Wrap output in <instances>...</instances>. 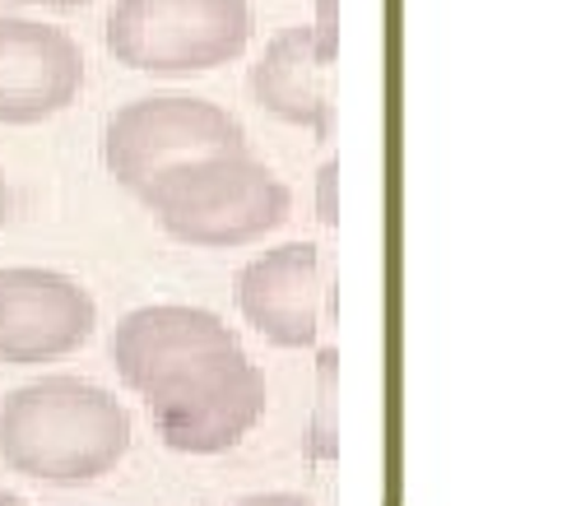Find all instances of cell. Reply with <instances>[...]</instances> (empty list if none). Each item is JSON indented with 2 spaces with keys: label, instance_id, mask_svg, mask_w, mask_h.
I'll list each match as a JSON object with an SVG mask.
<instances>
[{
  "label": "cell",
  "instance_id": "obj_1",
  "mask_svg": "<svg viewBox=\"0 0 562 506\" xmlns=\"http://www.w3.org/2000/svg\"><path fill=\"white\" fill-rule=\"evenodd\" d=\"M131 414L103 386L43 376L0 400V460L37 483H89L131 451Z\"/></svg>",
  "mask_w": 562,
  "mask_h": 506
},
{
  "label": "cell",
  "instance_id": "obj_2",
  "mask_svg": "<svg viewBox=\"0 0 562 506\" xmlns=\"http://www.w3.org/2000/svg\"><path fill=\"white\" fill-rule=\"evenodd\" d=\"M139 205L154 210L158 228L172 241L247 247V241L284 228L293 195L260 158H251V149H224L168 168L139 195Z\"/></svg>",
  "mask_w": 562,
  "mask_h": 506
},
{
  "label": "cell",
  "instance_id": "obj_3",
  "mask_svg": "<svg viewBox=\"0 0 562 506\" xmlns=\"http://www.w3.org/2000/svg\"><path fill=\"white\" fill-rule=\"evenodd\" d=\"M251 37V0H116L108 14V52L145 75L233 66Z\"/></svg>",
  "mask_w": 562,
  "mask_h": 506
},
{
  "label": "cell",
  "instance_id": "obj_4",
  "mask_svg": "<svg viewBox=\"0 0 562 506\" xmlns=\"http://www.w3.org/2000/svg\"><path fill=\"white\" fill-rule=\"evenodd\" d=\"M145 404L164 447L182 456H224L266 414V376L243 353V344H233L158 376L145 391Z\"/></svg>",
  "mask_w": 562,
  "mask_h": 506
},
{
  "label": "cell",
  "instance_id": "obj_5",
  "mask_svg": "<svg viewBox=\"0 0 562 506\" xmlns=\"http://www.w3.org/2000/svg\"><path fill=\"white\" fill-rule=\"evenodd\" d=\"M224 149H247L243 121L210 103V98H191V93H154L139 98V103H126L108 121V139H103L108 172L135 200L168 168Z\"/></svg>",
  "mask_w": 562,
  "mask_h": 506
},
{
  "label": "cell",
  "instance_id": "obj_6",
  "mask_svg": "<svg viewBox=\"0 0 562 506\" xmlns=\"http://www.w3.org/2000/svg\"><path fill=\"white\" fill-rule=\"evenodd\" d=\"M85 283L43 266H0V362H56L93 339Z\"/></svg>",
  "mask_w": 562,
  "mask_h": 506
},
{
  "label": "cell",
  "instance_id": "obj_7",
  "mask_svg": "<svg viewBox=\"0 0 562 506\" xmlns=\"http://www.w3.org/2000/svg\"><path fill=\"white\" fill-rule=\"evenodd\" d=\"M79 85L85 52L66 29L0 14V126H43L75 103Z\"/></svg>",
  "mask_w": 562,
  "mask_h": 506
},
{
  "label": "cell",
  "instance_id": "obj_8",
  "mask_svg": "<svg viewBox=\"0 0 562 506\" xmlns=\"http://www.w3.org/2000/svg\"><path fill=\"white\" fill-rule=\"evenodd\" d=\"M247 326L274 349H312L321 335V251L312 241H289L233 279Z\"/></svg>",
  "mask_w": 562,
  "mask_h": 506
},
{
  "label": "cell",
  "instance_id": "obj_9",
  "mask_svg": "<svg viewBox=\"0 0 562 506\" xmlns=\"http://www.w3.org/2000/svg\"><path fill=\"white\" fill-rule=\"evenodd\" d=\"M237 335L224 316L205 307H182V302H154V307H135L122 316V326L112 335V358L122 386L145 395L158 376L177 372L182 362L233 349Z\"/></svg>",
  "mask_w": 562,
  "mask_h": 506
},
{
  "label": "cell",
  "instance_id": "obj_10",
  "mask_svg": "<svg viewBox=\"0 0 562 506\" xmlns=\"http://www.w3.org/2000/svg\"><path fill=\"white\" fill-rule=\"evenodd\" d=\"M326 75H330V66H321L316 29H307V24L279 29L251 70V93H256V103L274 121H284V126L330 135L335 103H330Z\"/></svg>",
  "mask_w": 562,
  "mask_h": 506
},
{
  "label": "cell",
  "instance_id": "obj_11",
  "mask_svg": "<svg viewBox=\"0 0 562 506\" xmlns=\"http://www.w3.org/2000/svg\"><path fill=\"white\" fill-rule=\"evenodd\" d=\"M335 404H339V353H321V404H316V456L335 460Z\"/></svg>",
  "mask_w": 562,
  "mask_h": 506
},
{
  "label": "cell",
  "instance_id": "obj_12",
  "mask_svg": "<svg viewBox=\"0 0 562 506\" xmlns=\"http://www.w3.org/2000/svg\"><path fill=\"white\" fill-rule=\"evenodd\" d=\"M316 214L326 228L339 224V158H326V168L316 172Z\"/></svg>",
  "mask_w": 562,
  "mask_h": 506
},
{
  "label": "cell",
  "instance_id": "obj_13",
  "mask_svg": "<svg viewBox=\"0 0 562 506\" xmlns=\"http://www.w3.org/2000/svg\"><path fill=\"white\" fill-rule=\"evenodd\" d=\"M316 52H321V66H335L339 56V0H316Z\"/></svg>",
  "mask_w": 562,
  "mask_h": 506
},
{
  "label": "cell",
  "instance_id": "obj_14",
  "mask_svg": "<svg viewBox=\"0 0 562 506\" xmlns=\"http://www.w3.org/2000/svg\"><path fill=\"white\" fill-rule=\"evenodd\" d=\"M233 506H312V502L297 497V493H256V497H243Z\"/></svg>",
  "mask_w": 562,
  "mask_h": 506
},
{
  "label": "cell",
  "instance_id": "obj_15",
  "mask_svg": "<svg viewBox=\"0 0 562 506\" xmlns=\"http://www.w3.org/2000/svg\"><path fill=\"white\" fill-rule=\"evenodd\" d=\"M24 5H43V10H85L93 0H24Z\"/></svg>",
  "mask_w": 562,
  "mask_h": 506
},
{
  "label": "cell",
  "instance_id": "obj_16",
  "mask_svg": "<svg viewBox=\"0 0 562 506\" xmlns=\"http://www.w3.org/2000/svg\"><path fill=\"white\" fill-rule=\"evenodd\" d=\"M10 210H14V195H10V181L0 177V228L10 224Z\"/></svg>",
  "mask_w": 562,
  "mask_h": 506
},
{
  "label": "cell",
  "instance_id": "obj_17",
  "mask_svg": "<svg viewBox=\"0 0 562 506\" xmlns=\"http://www.w3.org/2000/svg\"><path fill=\"white\" fill-rule=\"evenodd\" d=\"M0 506H29L24 497H14V493H0Z\"/></svg>",
  "mask_w": 562,
  "mask_h": 506
}]
</instances>
